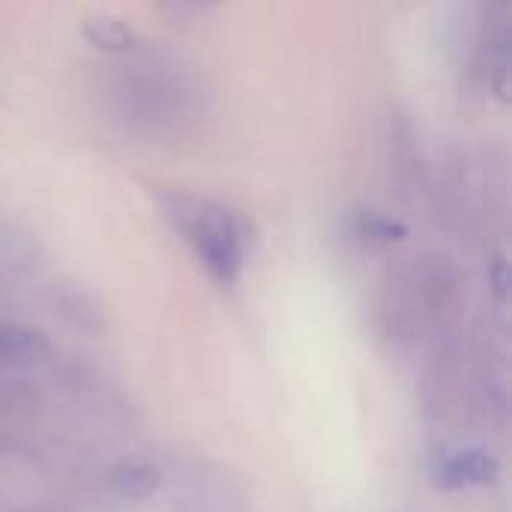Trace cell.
<instances>
[{"label":"cell","mask_w":512,"mask_h":512,"mask_svg":"<svg viewBox=\"0 0 512 512\" xmlns=\"http://www.w3.org/2000/svg\"><path fill=\"white\" fill-rule=\"evenodd\" d=\"M102 99L126 129L153 138L180 132L198 117L201 105L192 78L150 45L108 57L102 69Z\"/></svg>","instance_id":"obj_1"},{"label":"cell","mask_w":512,"mask_h":512,"mask_svg":"<svg viewBox=\"0 0 512 512\" xmlns=\"http://www.w3.org/2000/svg\"><path fill=\"white\" fill-rule=\"evenodd\" d=\"M162 213L219 285H234L249 261L252 225L243 213L186 192L162 195Z\"/></svg>","instance_id":"obj_2"},{"label":"cell","mask_w":512,"mask_h":512,"mask_svg":"<svg viewBox=\"0 0 512 512\" xmlns=\"http://www.w3.org/2000/svg\"><path fill=\"white\" fill-rule=\"evenodd\" d=\"M81 36H84V42L90 48H96L105 57H120V54H129L138 45H144L141 33L129 21L117 18V15H93V18H87L81 24Z\"/></svg>","instance_id":"obj_3"},{"label":"cell","mask_w":512,"mask_h":512,"mask_svg":"<svg viewBox=\"0 0 512 512\" xmlns=\"http://www.w3.org/2000/svg\"><path fill=\"white\" fill-rule=\"evenodd\" d=\"M108 486L126 501H147L162 486V471L147 459H123L108 471Z\"/></svg>","instance_id":"obj_4"},{"label":"cell","mask_w":512,"mask_h":512,"mask_svg":"<svg viewBox=\"0 0 512 512\" xmlns=\"http://www.w3.org/2000/svg\"><path fill=\"white\" fill-rule=\"evenodd\" d=\"M45 354H48V342L42 333L21 324L0 321V366H12V369L36 366Z\"/></svg>","instance_id":"obj_5"},{"label":"cell","mask_w":512,"mask_h":512,"mask_svg":"<svg viewBox=\"0 0 512 512\" xmlns=\"http://www.w3.org/2000/svg\"><path fill=\"white\" fill-rule=\"evenodd\" d=\"M495 474V462L483 453H465L453 459L444 468V486L450 489H465V486H483Z\"/></svg>","instance_id":"obj_6"},{"label":"cell","mask_w":512,"mask_h":512,"mask_svg":"<svg viewBox=\"0 0 512 512\" xmlns=\"http://www.w3.org/2000/svg\"><path fill=\"white\" fill-rule=\"evenodd\" d=\"M354 234L357 240H366V243H396L405 237V225L384 216V213H357L354 216Z\"/></svg>","instance_id":"obj_7"},{"label":"cell","mask_w":512,"mask_h":512,"mask_svg":"<svg viewBox=\"0 0 512 512\" xmlns=\"http://www.w3.org/2000/svg\"><path fill=\"white\" fill-rule=\"evenodd\" d=\"M213 3H219V0H159V6L174 12V15H192V12H201Z\"/></svg>","instance_id":"obj_8"}]
</instances>
